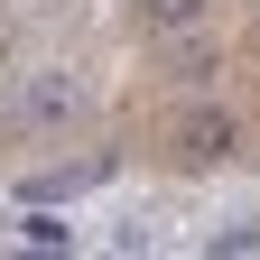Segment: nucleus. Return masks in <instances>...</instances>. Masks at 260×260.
Wrapping results in <instances>:
<instances>
[{
  "label": "nucleus",
  "instance_id": "f257e3e1",
  "mask_svg": "<svg viewBox=\"0 0 260 260\" xmlns=\"http://www.w3.org/2000/svg\"><path fill=\"white\" fill-rule=\"evenodd\" d=\"M75 103H84V84L65 75V65H38V75L19 84V112H28V121H65Z\"/></svg>",
  "mask_w": 260,
  "mask_h": 260
},
{
  "label": "nucleus",
  "instance_id": "f03ea898",
  "mask_svg": "<svg viewBox=\"0 0 260 260\" xmlns=\"http://www.w3.org/2000/svg\"><path fill=\"white\" fill-rule=\"evenodd\" d=\"M177 158L186 168H223V158H233V112H195L177 130Z\"/></svg>",
  "mask_w": 260,
  "mask_h": 260
},
{
  "label": "nucleus",
  "instance_id": "7ed1b4c3",
  "mask_svg": "<svg viewBox=\"0 0 260 260\" xmlns=\"http://www.w3.org/2000/svg\"><path fill=\"white\" fill-rule=\"evenodd\" d=\"M19 242H38V251H75V223H65L56 205H38V195H28V214H19Z\"/></svg>",
  "mask_w": 260,
  "mask_h": 260
},
{
  "label": "nucleus",
  "instance_id": "20e7f679",
  "mask_svg": "<svg viewBox=\"0 0 260 260\" xmlns=\"http://www.w3.org/2000/svg\"><path fill=\"white\" fill-rule=\"evenodd\" d=\"M205 251H223V260H251V251H260V214H233L223 233H205Z\"/></svg>",
  "mask_w": 260,
  "mask_h": 260
},
{
  "label": "nucleus",
  "instance_id": "39448f33",
  "mask_svg": "<svg viewBox=\"0 0 260 260\" xmlns=\"http://www.w3.org/2000/svg\"><path fill=\"white\" fill-rule=\"evenodd\" d=\"M140 19H149V28H177V38H186V28L205 19V0H140Z\"/></svg>",
  "mask_w": 260,
  "mask_h": 260
}]
</instances>
